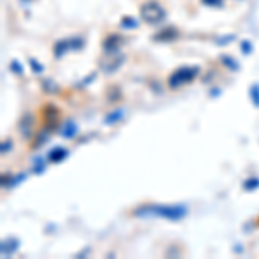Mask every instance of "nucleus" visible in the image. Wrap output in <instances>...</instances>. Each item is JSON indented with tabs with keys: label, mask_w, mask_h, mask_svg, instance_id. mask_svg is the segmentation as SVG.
Returning a JSON list of instances; mask_svg holds the SVG:
<instances>
[{
	"label": "nucleus",
	"mask_w": 259,
	"mask_h": 259,
	"mask_svg": "<svg viewBox=\"0 0 259 259\" xmlns=\"http://www.w3.org/2000/svg\"><path fill=\"white\" fill-rule=\"evenodd\" d=\"M187 207L185 206H157V204H152V206H144L139 207L135 211V216L139 218H144V216H157V218H164L169 221H178L187 216Z\"/></svg>",
	"instance_id": "nucleus-1"
},
{
	"label": "nucleus",
	"mask_w": 259,
	"mask_h": 259,
	"mask_svg": "<svg viewBox=\"0 0 259 259\" xmlns=\"http://www.w3.org/2000/svg\"><path fill=\"white\" fill-rule=\"evenodd\" d=\"M140 16L145 23L159 24L166 18V11L159 2H156V0H149V2H145L144 6L140 7Z\"/></svg>",
	"instance_id": "nucleus-2"
},
{
	"label": "nucleus",
	"mask_w": 259,
	"mask_h": 259,
	"mask_svg": "<svg viewBox=\"0 0 259 259\" xmlns=\"http://www.w3.org/2000/svg\"><path fill=\"white\" fill-rule=\"evenodd\" d=\"M199 74V68L195 66H183V68H178L175 73H171L169 76V87L171 89H180L182 85H187V83L194 81V78Z\"/></svg>",
	"instance_id": "nucleus-3"
},
{
	"label": "nucleus",
	"mask_w": 259,
	"mask_h": 259,
	"mask_svg": "<svg viewBox=\"0 0 259 259\" xmlns=\"http://www.w3.org/2000/svg\"><path fill=\"white\" fill-rule=\"evenodd\" d=\"M83 45H85V40H83L81 36H71V38L57 41V44L54 45V54H56V57H61V56H64L66 52H69V50L83 49Z\"/></svg>",
	"instance_id": "nucleus-4"
},
{
	"label": "nucleus",
	"mask_w": 259,
	"mask_h": 259,
	"mask_svg": "<svg viewBox=\"0 0 259 259\" xmlns=\"http://www.w3.org/2000/svg\"><path fill=\"white\" fill-rule=\"evenodd\" d=\"M121 44V38L119 35H109L104 41V49H106V52H114V50H118Z\"/></svg>",
	"instance_id": "nucleus-5"
},
{
	"label": "nucleus",
	"mask_w": 259,
	"mask_h": 259,
	"mask_svg": "<svg viewBox=\"0 0 259 259\" xmlns=\"http://www.w3.org/2000/svg\"><path fill=\"white\" fill-rule=\"evenodd\" d=\"M19 247V244H18V240L16 239H9V240H4L2 242V256H11L12 252H14L16 249Z\"/></svg>",
	"instance_id": "nucleus-6"
},
{
	"label": "nucleus",
	"mask_w": 259,
	"mask_h": 259,
	"mask_svg": "<svg viewBox=\"0 0 259 259\" xmlns=\"http://www.w3.org/2000/svg\"><path fill=\"white\" fill-rule=\"evenodd\" d=\"M66 156H68V150L62 149V147H57V149H54L49 152V159L52 162H59V161L64 159Z\"/></svg>",
	"instance_id": "nucleus-7"
},
{
	"label": "nucleus",
	"mask_w": 259,
	"mask_h": 259,
	"mask_svg": "<svg viewBox=\"0 0 259 259\" xmlns=\"http://www.w3.org/2000/svg\"><path fill=\"white\" fill-rule=\"evenodd\" d=\"M173 38H177V30H173V28H166V30H162L156 35V40H161V41L173 40Z\"/></svg>",
	"instance_id": "nucleus-8"
},
{
	"label": "nucleus",
	"mask_w": 259,
	"mask_h": 259,
	"mask_svg": "<svg viewBox=\"0 0 259 259\" xmlns=\"http://www.w3.org/2000/svg\"><path fill=\"white\" fill-rule=\"evenodd\" d=\"M76 133V126H74V123H71V121H68V123L62 126V135L66 137V139H71V137Z\"/></svg>",
	"instance_id": "nucleus-9"
},
{
	"label": "nucleus",
	"mask_w": 259,
	"mask_h": 259,
	"mask_svg": "<svg viewBox=\"0 0 259 259\" xmlns=\"http://www.w3.org/2000/svg\"><path fill=\"white\" fill-rule=\"evenodd\" d=\"M250 99H252L254 106L259 107V85H257V83L250 87Z\"/></svg>",
	"instance_id": "nucleus-10"
},
{
	"label": "nucleus",
	"mask_w": 259,
	"mask_h": 259,
	"mask_svg": "<svg viewBox=\"0 0 259 259\" xmlns=\"http://www.w3.org/2000/svg\"><path fill=\"white\" fill-rule=\"evenodd\" d=\"M259 187V180L257 178H249V180H245L244 182V189L245 190H254V189H257Z\"/></svg>",
	"instance_id": "nucleus-11"
},
{
	"label": "nucleus",
	"mask_w": 259,
	"mask_h": 259,
	"mask_svg": "<svg viewBox=\"0 0 259 259\" xmlns=\"http://www.w3.org/2000/svg\"><path fill=\"white\" fill-rule=\"evenodd\" d=\"M202 4L209 7H221L223 6V0H202Z\"/></svg>",
	"instance_id": "nucleus-12"
},
{
	"label": "nucleus",
	"mask_w": 259,
	"mask_h": 259,
	"mask_svg": "<svg viewBox=\"0 0 259 259\" xmlns=\"http://www.w3.org/2000/svg\"><path fill=\"white\" fill-rule=\"evenodd\" d=\"M123 26L124 28H137V21L133 18H123Z\"/></svg>",
	"instance_id": "nucleus-13"
},
{
	"label": "nucleus",
	"mask_w": 259,
	"mask_h": 259,
	"mask_svg": "<svg viewBox=\"0 0 259 259\" xmlns=\"http://www.w3.org/2000/svg\"><path fill=\"white\" fill-rule=\"evenodd\" d=\"M121 114L123 112L118 111V112H114V114H111V116H107V119H106V124H112L114 121H118V119H114V118H121Z\"/></svg>",
	"instance_id": "nucleus-14"
},
{
	"label": "nucleus",
	"mask_w": 259,
	"mask_h": 259,
	"mask_svg": "<svg viewBox=\"0 0 259 259\" xmlns=\"http://www.w3.org/2000/svg\"><path fill=\"white\" fill-rule=\"evenodd\" d=\"M221 59H223V62H227V66H230V68H232V69H237L235 61H233V59H230V57H227V56H223V57H221Z\"/></svg>",
	"instance_id": "nucleus-15"
},
{
	"label": "nucleus",
	"mask_w": 259,
	"mask_h": 259,
	"mask_svg": "<svg viewBox=\"0 0 259 259\" xmlns=\"http://www.w3.org/2000/svg\"><path fill=\"white\" fill-rule=\"evenodd\" d=\"M31 68H33V71H36V73H41V66H38V62L36 61H31Z\"/></svg>",
	"instance_id": "nucleus-16"
},
{
	"label": "nucleus",
	"mask_w": 259,
	"mask_h": 259,
	"mask_svg": "<svg viewBox=\"0 0 259 259\" xmlns=\"http://www.w3.org/2000/svg\"><path fill=\"white\" fill-rule=\"evenodd\" d=\"M11 144H4V147H2V152H6V150H9L11 147H9Z\"/></svg>",
	"instance_id": "nucleus-17"
},
{
	"label": "nucleus",
	"mask_w": 259,
	"mask_h": 259,
	"mask_svg": "<svg viewBox=\"0 0 259 259\" xmlns=\"http://www.w3.org/2000/svg\"><path fill=\"white\" fill-rule=\"evenodd\" d=\"M244 47H245V52H250V50H249V49H250V45L247 44V41H244Z\"/></svg>",
	"instance_id": "nucleus-18"
}]
</instances>
